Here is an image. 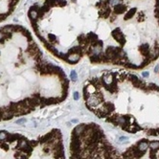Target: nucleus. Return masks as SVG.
<instances>
[{"mask_svg": "<svg viewBox=\"0 0 159 159\" xmlns=\"http://www.w3.org/2000/svg\"><path fill=\"white\" fill-rule=\"evenodd\" d=\"M111 35H112L113 38H114L116 41H118L121 45H124V44H125V42H126V38H125L124 34L120 31V29H115V30L112 32Z\"/></svg>", "mask_w": 159, "mask_h": 159, "instance_id": "f257e3e1", "label": "nucleus"}, {"mask_svg": "<svg viewBox=\"0 0 159 159\" xmlns=\"http://www.w3.org/2000/svg\"><path fill=\"white\" fill-rule=\"evenodd\" d=\"M85 127H86V124H79V125H77V126L74 127V129H73V131H72V134L77 135V136L80 137V136L83 134V132H84Z\"/></svg>", "mask_w": 159, "mask_h": 159, "instance_id": "f03ea898", "label": "nucleus"}, {"mask_svg": "<svg viewBox=\"0 0 159 159\" xmlns=\"http://www.w3.org/2000/svg\"><path fill=\"white\" fill-rule=\"evenodd\" d=\"M82 58L81 55L79 54H75V53H68V56H67V58H66V61L69 62V63H77L80 58Z\"/></svg>", "mask_w": 159, "mask_h": 159, "instance_id": "7ed1b4c3", "label": "nucleus"}, {"mask_svg": "<svg viewBox=\"0 0 159 159\" xmlns=\"http://www.w3.org/2000/svg\"><path fill=\"white\" fill-rule=\"evenodd\" d=\"M14 116H15L14 111L11 110V109L9 108V106H7V107L4 108V111H3L2 115H1V119H2V120H10V119H12Z\"/></svg>", "mask_w": 159, "mask_h": 159, "instance_id": "20e7f679", "label": "nucleus"}, {"mask_svg": "<svg viewBox=\"0 0 159 159\" xmlns=\"http://www.w3.org/2000/svg\"><path fill=\"white\" fill-rule=\"evenodd\" d=\"M127 11V6L123 3H120L116 6H114V9H113V13L115 15H122L124 14L125 12Z\"/></svg>", "mask_w": 159, "mask_h": 159, "instance_id": "39448f33", "label": "nucleus"}, {"mask_svg": "<svg viewBox=\"0 0 159 159\" xmlns=\"http://www.w3.org/2000/svg\"><path fill=\"white\" fill-rule=\"evenodd\" d=\"M24 137L21 135V134H18V133H11L8 135L7 139H6V142L8 143H12V142H15V141H19L21 139H23Z\"/></svg>", "mask_w": 159, "mask_h": 159, "instance_id": "423d86ee", "label": "nucleus"}, {"mask_svg": "<svg viewBox=\"0 0 159 159\" xmlns=\"http://www.w3.org/2000/svg\"><path fill=\"white\" fill-rule=\"evenodd\" d=\"M139 51L140 53L146 58V57H148L149 56V52H150V49H149V45L148 43H143L141 44L140 48H139Z\"/></svg>", "mask_w": 159, "mask_h": 159, "instance_id": "0eeeda50", "label": "nucleus"}, {"mask_svg": "<svg viewBox=\"0 0 159 159\" xmlns=\"http://www.w3.org/2000/svg\"><path fill=\"white\" fill-rule=\"evenodd\" d=\"M28 16H29V18H30L31 20H37V18L39 17V16H38V11L30 8V10H29V12H28Z\"/></svg>", "mask_w": 159, "mask_h": 159, "instance_id": "6e6552de", "label": "nucleus"}, {"mask_svg": "<svg viewBox=\"0 0 159 159\" xmlns=\"http://www.w3.org/2000/svg\"><path fill=\"white\" fill-rule=\"evenodd\" d=\"M1 31L3 34L7 35V34H13L16 33V29H15V25H6L3 28H1Z\"/></svg>", "mask_w": 159, "mask_h": 159, "instance_id": "1a4fd4ad", "label": "nucleus"}, {"mask_svg": "<svg viewBox=\"0 0 159 159\" xmlns=\"http://www.w3.org/2000/svg\"><path fill=\"white\" fill-rule=\"evenodd\" d=\"M137 148L142 150V151H146L148 148V142H147L146 140H142V141H139L137 144H136Z\"/></svg>", "mask_w": 159, "mask_h": 159, "instance_id": "9d476101", "label": "nucleus"}, {"mask_svg": "<svg viewBox=\"0 0 159 159\" xmlns=\"http://www.w3.org/2000/svg\"><path fill=\"white\" fill-rule=\"evenodd\" d=\"M29 154L24 152L22 149H18V151L16 154V159H28Z\"/></svg>", "mask_w": 159, "mask_h": 159, "instance_id": "9b49d317", "label": "nucleus"}, {"mask_svg": "<svg viewBox=\"0 0 159 159\" xmlns=\"http://www.w3.org/2000/svg\"><path fill=\"white\" fill-rule=\"evenodd\" d=\"M135 13H136V8H133V9L127 11V14H126V16H125V17H124V19H125V20H128V19L132 18L133 16L135 15Z\"/></svg>", "mask_w": 159, "mask_h": 159, "instance_id": "f8f14e48", "label": "nucleus"}, {"mask_svg": "<svg viewBox=\"0 0 159 159\" xmlns=\"http://www.w3.org/2000/svg\"><path fill=\"white\" fill-rule=\"evenodd\" d=\"M148 147L151 149H157L159 148V141H151L148 143Z\"/></svg>", "mask_w": 159, "mask_h": 159, "instance_id": "ddd939ff", "label": "nucleus"}, {"mask_svg": "<svg viewBox=\"0 0 159 159\" xmlns=\"http://www.w3.org/2000/svg\"><path fill=\"white\" fill-rule=\"evenodd\" d=\"M8 135H9V133L7 132V131H0V141H4V140H6L7 139V137H8Z\"/></svg>", "mask_w": 159, "mask_h": 159, "instance_id": "4468645a", "label": "nucleus"}, {"mask_svg": "<svg viewBox=\"0 0 159 159\" xmlns=\"http://www.w3.org/2000/svg\"><path fill=\"white\" fill-rule=\"evenodd\" d=\"M70 78L73 82H76L77 80H78V75H77V72L75 70H72L71 73H70Z\"/></svg>", "mask_w": 159, "mask_h": 159, "instance_id": "2eb2a0df", "label": "nucleus"}, {"mask_svg": "<svg viewBox=\"0 0 159 159\" xmlns=\"http://www.w3.org/2000/svg\"><path fill=\"white\" fill-rule=\"evenodd\" d=\"M48 39H49V42H50V43H52V42L56 41L57 37H56L55 35H53V34H49V35H48Z\"/></svg>", "mask_w": 159, "mask_h": 159, "instance_id": "dca6fc26", "label": "nucleus"}, {"mask_svg": "<svg viewBox=\"0 0 159 159\" xmlns=\"http://www.w3.org/2000/svg\"><path fill=\"white\" fill-rule=\"evenodd\" d=\"M38 143H39V141H36V140H31V141H29V145H30L32 148H36V147L38 145Z\"/></svg>", "mask_w": 159, "mask_h": 159, "instance_id": "f3484780", "label": "nucleus"}, {"mask_svg": "<svg viewBox=\"0 0 159 159\" xmlns=\"http://www.w3.org/2000/svg\"><path fill=\"white\" fill-rule=\"evenodd\" d=\"M120 3H122V0H109V5L116 6V5L120 4Z\"/></svg>", "mask_w": 159, "mask_h": 159, "instance_id": "a211bd4d", "label": "nucleus"}, {"mask_svg": "<svg viewBox=\"0 0 159 159\" xmlns=\"http://www.w3.org/2000/svg\"><path fill=\"white\" fill-rule=\"evenodd\" d=\"M154 16L156 18H159V3H156L155 11H154Z\"/></svg>", "mask_w": 159, "mask_h": 159, "instance_id": "6ab92c4d", "label": "nucleus"}, {"mask_svg": "<svg viewBox=\"0 0 159 159\" xmlns=\"http://www.w3.org/2000/svg\"><path fill=\"white\" fill-rule=\"evenodd\" d=\"M127 140H128V137H127V136H122V137L119 138V143H120V144H124V143H126Z\"/></svg>", "mask_w": 159, "mask_h": 159, "instance_id": "aec40b11", "label": "nucleus"}, {"mask_svg": "<svg viewBox=\"0 0 159 159\" xmlns=\"http://www.w3.org/2000/svg\"><path fill=\"white\" fill-rule=\"evenodd\" d=\"M116 16H117V15H115L114 13H111V15H110V16H109V20H110V22H114L115 19H116Z\"/></svg>", "mask_w": 159, "mask_h": 159, "instance_id": "412c9836", "label": "nucleus"}, {"mask_svg": "<svg viewBox=\"0 0 159 159\" xmlns=\"http://www.w3.org/2000/svg\"><path fill=\"white\" fill-rule=\"evenodd\" d=\"M73 99L75 101H79L80 100V93L79 92H74L73 93Z\"/></svg>", "mask_w": 159, "mask_h": 159, "instance_id": "4be33fe9", "label": "nucleus"}, {"mask_svg": "<svg viewBox=\"0 0 159 159\" xmlns=\"http://www.w3.org/2000/svg\"><path fill=\"white\" fill-rule=\"evenodd\" d=\"M25 122H26V119H25V118H21V119H18L16 123V124H18V125H21V124L25 123Z\"/></svg>", "mask_w": 159, "mask_h": 159, "instance_id": "5701e85b", "label": "nucleus"}, {"mask_svg": "<svg viewBox=\"0 0 159 159\" xmlns=\"http://www.w3.org/2000/svg\"><path fill=\"white\" fill-rule=\"evenodd\" d=\"M3 40H5V35L0 31V42H3Z\"/></svg>", "mask_w": 159, "mask_h": 159, "instance_id": "b1692460", "label": "nucleus"}, {"mask_svg": "<svg viewBox=\"0 0 159 159\" xmlns=\"http://www.w3.org/2000/svg\"><path fill=\"white\" fill-rule=\"evenodd\" d=\"M142 77H144V78H148V77H149V73H148V72H142Z\"/></svg>", "mask_w": 159, "mask_h": 159, "instance_id": "393cba45", "label": "nucleus"}, {"mask_svg": "<svg viewBox=\"0 0 159 159\" xmlns=\"http://www.w3.org/2000/svg\"><path fill=\"white\" fill-rule=\"evenodd\" d=\"M154 73H159V64H156L154 67Z\"/></svg>", "mask_w": 159, "mask_h": 159, "instance_id": "a878e982", "label": "nucleus"}, {"mask_svg": "<svg viewBox=\"0 0 159 159\" xmlns=\"http://www.w3.org/2000/svg\"><path fill=\"white\" fill-rule=\"evenodd\" d=\"M79 121L77 120V119H75V120H72V123H78Z\"/></svg>", "mask_w": 159, "mask_h": 159, "instance_id": "bb28decb", "label": "nucleus"}, {"mask_svg": "<svg viewBox=\"0 0 159 159\" xmlns=\"http://www.w3.org/2000/svg\"><path fill=\"white\" fill-rule=\"evenodd\" d=\"M1 120H2V119H1V118H0V121H1Z\"/></svg>", "mask_w": 159, "mask_h": 159, "instance_id": "cd10ccee", "label": "nucleus"}]
</instances>
